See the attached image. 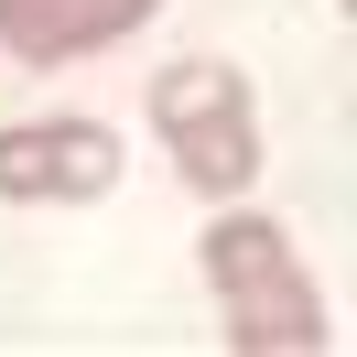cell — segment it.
Segmentation results:
<instances>
[{
    "label": "cell",
    "mask_w": 357,
    "mask_h": 357,
    "mask_svg": "<svg viewBox=\"0 0 357 357\" xmlns=\"http://www.w3.org/2000/svg\"><path fill=\"white\" fill-rule=\"evenodd\" d=\"M109 184H119L109 119H22V130H0V195L11 206H98Z\"/></svg>",
    "instance_id": "3"
},
{
    "label": "cell",
    "mask_w": 357,
    "mask_h": 357,
    "mask_svg": "<svg viewBox=\"0 0 357 357\" xmlns=\"http://www.w3.org/2000/svg\"><path fill=\"white\" fill-rule=\"evenodd\" d=\"M206 292H217L238 357H325V347H335L314 271L292 260V238H282L271 217H249L238 195H227V217L206 227Z\"/></svg>",
    "instance_id": "1"
},
{
    "label": "cell",
    "mask_w": 357,
    "mask_h": 357,
    "mask_svg": "<svg viewBox=\"0 0 357 357\" xmlns=\"http://www.w3.org/2000/svg\"><path fill=\"white\" fill-rule=\"evenodd\" d=\"M152 130L195 195L227 206V195L260 184V109H249V76L217 66V54H184V66L152 76Z\"/></svg>",
    "instance_id": "2"
},
{
    "label": "cell",
    "mask_w": 357,
    "mask_h": 357,
    "mask_svg": "<svg viewBox=\"0 0 357 357\" xmlns=\"http://www.w3.org/2000/svg\"><path fill=\"white\" fill-rule=\"evenodd\" d=\"M152 11L162 0H0V44L22 54V66H76V54L141 33Z\"/></svg>",
    "instance_id": "4"
}]
</instances>
